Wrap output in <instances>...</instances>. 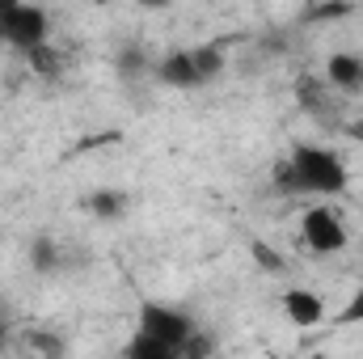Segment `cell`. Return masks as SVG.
<instances>
[{
    "instance_id": "17",
    "label": "cell",
    "mask_w": 363,
    "mask_h": 359,
    "mask_svg": "<svg viewBox=\"0 0 363 359\" xmlns=\"http://www.w3.org/2000/svg\"><path fill=\"white\" fill-rule=\"evenodd\" d=\"M347 140L363 148V118H351V123H347Z\"/></svg>"
},
{
    "instance_id": "1",
    "label": "cell",
    "mask_w": 363,
    "mask_h": 359,
    "mask_svg": "<svg viewBox=\"0 0 363 359\" xmlns=\"http://www.w3.org/2000/svg\"><path fill=\"white\" fill-rule=\"evenodd\" d=\"M274 190L279 194H304V199H334L347 190V165L338 153L321 144H296L279 165H274Z\"/></svg>"
},
{
    "instance_id": "14",
    "label": "cell",
    "mask_w": 363,
    "mask_h": 359,
    "mask_svg": "<svg viewBox=\"0 0 363 359\" xmlns=\"http://www.w3.org/2000/svg\"><path fill=\"white\" fill-rule=\"evenodd\" d=\"M250 250L258 254V263H262V270H271V275H279V270H283V258L274 254V250L267 245V241H250Z\"/></svg>"
},
{
    "instance_id": "9",
    "label": "cell",
    "mask_w": 363,
    "mask_h": 359,
    "mask_svg": "<svg viewBox=\"0 0 363 359\" xmlns=\"http://www.w3.org/2000/svg\"><path fill=\"white\" fill-rule=\"evenodd\" d=\"M85 211L93 220H101V224H118L131 211V194L118 190V186H97V190L85 194Z\"/></svg>"
},
{
    "instance_id": "16",
    "label": "cell",
    "mask_w": 363,
    "mask_h": 359,
    "mask_svg": "<svg viewBox=\"0 0 363 359\" xmlns=\"http://www.w3.org/2000/svg\"><path fill=\"white\" fill-rule=\"evenodd\" d=\"M347 13H351V0H325V4L313 9L317 21H325V17H347Z\"/></svg>"
},
{
    "instance_id": "15",
    "label": "cell",
    "mask_w": 363,
    "mask_h": 359,
    "mask_svg": "<svg viewBox=\"0 0 363 359\" xmlns=\"http://www.w3.org/2000/svg\"><path fill=\"white\" fill-rule=\"evenodd\" d=\"M338 321H342V326H351V321H363V279H359V287H355V296L347 300V309L338 313Z\"/></svg>"
},
{
    "instance_id": "4",
    "label": "cell",
    "mask_w": 363,
    "mask_h": 359,
    "mask_svg": "<svg viewBox=\"0 0 363 359\" xmlns=\"http://www.w3.org/2000/svg\"><path fill=\"white\" fill-rule=\"evenodd\" d=\"M47 38H51V17H47V9L34 4V0H21V4L9 13L4 30H0V47H13V51H21V55H30V51L43 47Z\"/></svg>"
},
{
    "instance_id": "11",
    "label": "cell",
    "mask_w": 363,
    "mask_h": 359,
    "mask_svg": "<svg viewBox=\"0 0 363 359\" xmlns=\"http://www.w3.org/2000/svg\"><path fill=\"white\" fill-rule=\"evenodd\" d=\"M127 359H178V351H174L169 343H161V338L135 330V338L127 343Z\"/></svg>"
},
{
    "instance_id": "5",
    "label": "cell",
    "mask_w": 363,
    "mask_h": 359,
    "mask_svg": "<svg viewBox=\"0 0 363 359\" xmlns=\"http://www.w3.org/2000/svg\"><path fill=\"white\" fill-rule=\"evenodd\" d=\"M300 237H304V245H308L317 258L347 250V224H342V216H338L334 207H325V203H313V207L300 216Z\"/></svg>"
},
{
    "instance_id": "12",
    "label": "cell",
    "mask_w": 363,
    "mask_h": 359,
    "mask_svg": "<svg viewBox=\"0 0 363 359\" xmlns=\"http://www.w3.org/2000/svg\"><path fill=\"white\" fill-rule=\"evenodd\" d=\"M30 267L38 270V275H51V270H60V245L51 241V237H38L34 245H30Z\"/></svg>"
},
{
    "instance_id": "18",
    "label": "cell",
    "mask_w": 363,
    "mask_h": 359,
    "mask_svg": "<svg viewBox=\"0 0 363 359\" xmlns=\"http://www.w3.org/2000/svg\"><path fill=\"white\" fill-rule=\"evenodd\" d=\"M135 4H140V9H148V13H157V9H169L174 0H135Z\"/></svg>"
},
{
    "instance_id": "2",
    "label": "cell",
    "mask_w": 363,
    "mask_h": 359,
    "mask_svg": "<svg viewBox=\"0 0 363 359\" xmlns=\"http://www.w3.org/2000/svg\"><path fill=\"white\" fill-rule=\"evenodd\" d=\"M224 72V51L220 47H178L152 64V77L169 89H199Z\"/></svg>"
},
{
    "instance_id": "10",
    "label": "cell",
    "mask_w": 363,
    "mask_h": 359,
    "mask_svg": "<svg viewBox=\"0 0 363 359\" xmlns=\"http://www.w3.org/2000/svg\"><path fill=\"white\" fill-rule=\"evenodd\" d=\"M114 72H118L123 81H140V77L152 72V60H148V51H140V47H123V51L114 55Z\"/></svg>"
},
{
    "instance_id": "13",
    "label": "cell",
    "mask_w": 363,
    "mask_h": 359,
    "mask_svg": "<svg viewBox=\"0 0 363 359\" xmlns=\"http://www.w3.org/2000/svg\"><path fill=\"white\" fill-rule=\"evenodd\" d=\"M26 60H30V68H34L38 77H55V72H60V55L51 51V43H43V47H34V51H30Z\"/></svg>"
},
{
    "instance_id": "8",
    "label": "cell",
    "mask_w": 363,
    "mask_h": 359,
    "mask_svg": "<svg viewBox=\"0 0 363 359\" xmlns=\"http://www.w3.org/2000/svg\"><path fill=\"white\" fill-rule=\"evenodd\" d=\"M283 317L291 326H300V330H313V326L325 321V300L317 292H308V287H287L283 292Z\"/></svg>"
},
{
    "instance_id": "7",
    "label": "cell",
    "mask_w": 363,
    "mask_h": 359,
    "mask_svg": "<svg viewBox=\"0 0 363 359\" xmlns=\"http://www.w3.org/2000/svg\"><path fill=\"white\" fill-rule=\"evenodd\" d=\"M325 81L342 97H363V55L359 51H334L325 60Z\"/></svg>"
},
{
    "instance_id": "3",
    "label": "cell",
    "mask_w": 363,
    "mask_h": 359,
    "mask_svg": "<svg viewBox=\"0 0 363 359\" xmlns=\"http://www.w3.org/2000/svg\"><path fill=\"white\" fill-rule=\"evenodd\" d=\"M135 330H144V334H152V338H161V343H169L182 359V347H186V338L199 330V321L178 309V304H165V300H144L140 304V317H135Z\"/></svg>"
},
{
    "instance_id": "19",
    "label": "cell",
    "mask_w": 363,
    "mask_h": 359,
    "mask_svg": "<svg viewBox=\"0 0 363 359\" xmlns=\"http://www.w3.org/2000/svg\"><path fill=\"white\" fill-rule=\"evenodd\" d=\"M17 4H21V0H0V30H4V21H9V13H13Z\"/></svg>"
},
{
    "instance_id": "6",
    "label": "cell",
    "mask_w": 363,
    "mask_h": 359,
    "mask_svg": "<svg viewBox=\"0 0 363 359\" xmlns=\"http://www.w3.org/2000/svg\"><path fill=\"white\" fill-rule=\"evenodd\" d=\"M338 97H342V93L334 89L330 81L313 77V72H304V77L296 81V101H300V110H304V114H313V118H317V123H325V127H334V123H338Z\"/></svg>"
}]
</instances>
